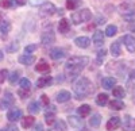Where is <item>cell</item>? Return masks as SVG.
Returning a JSON list of instances; mask_svg holds the SVG:
<instances>
[{"instance_id":"6da1fadb","label":"cell","mask_w":135,"mask_h":131,"mask_svg":"<svg viewBox=\"0 0 135 131\" xmlns=\"http://www.w3.org/2000/svg\"><path fill=\"white\" fill-rule=\"evenodd\" d=\"M89 58L85 56H73L65 64V73L69 79H74L76 76H78L88 65Z\"/></svg>"},{"instance_id":"7a4b0ae2","label":"cell","mask_w":135,"mask_h":131,"mask_svg":"<svg viewBox=\"0 0 135 131\" xmlns=\"http://www.w3.org/2000/svg\"><path fill=\"white\" fill-rule=\"evenodd\" d=\"M93 92H95V86L86 77H80L74 83V93H76L77 99H80V100L86 99Z\"/></svg>"},{"instance_id":"3957f363","label":"cell","mask_w":135,"mask_h":131,"mask_svg":"<svg viewBox=\"0 0 135 131\" xmlns=\"http://www.w3.org/2000/svg\"><path fill=\"white\" fill-rule=\"evenodd\" d=\"M92 19V12L88 8H83L80 11H76L72 14V22L74 25H80V23H85Z\"/></svg>"},{"instance_id":"277c9868","label":"cell","mask_w":135,"mask_h":131,"mask_svg":"<svg viewBox=\"0 0 135 131\" xmlns=\"http://www.w3.org/2000/svg\"><path fill=\"white\" fill-rule=\"evenodd\" d=\"M55 12H57V8H55V6L50 2H43L41 4V9H39V14L41 16H51L54 15Z\"/></svg>"},{"instance_id":"5b68a950","label":"cell","mask_w":135,"mask_h":131,"mask_svg":"<svg viewBox=\"0 0 135 131\" xmlns=\"http://www.w3.org/2000/svg\"><path fill=\"white\" fill-rule=\"evenodd\" d=\"M41 41L45 46H49V45H53V43L55 42V35H54V32L51 30L49 31H45L42 37H41Z\"/></svg>"},{"instance_id":"8992f818","label":"cell","mask_w":135,"mask_h":131,"mask_svg":"<svg viewBox=\"0 0 135 131\" xmlns=\"http://www.w3.org/2000/svg\"><path fill=\"white\" fill-rule=\"evenodd\" d=\"M122 41L124 42V45H126V47L130 53H135V37L134 35L127 34L122 38Z\"/></svg>"},{"instance_id":"52a82bcc","label":"cell","mask_w":135,"mask_h":131,"mask_svg":"<svg viewBox=\"0 0 135 131\" xmlns=\"http://www.w3.org/2000/svg\"><path fill=\"white\" fill-rule=\"evenodd\" d=\"M68 122H69V124L73 128L84 130V120H83V119H80L78 116H69V118H68Z\"/></svg>"},{"instance_id":"ba28073f","label":"cell","mask_w":135,"mask_h":131,"mask_svg":"<svg viewBox=\"0 0 135 131\" xmlns=\"http://www.w3.org/2000/svg\"><path fill=\"white\" fill-rule=\"evenodd\" d=\"M22 118V110L20 108H12V110H9L8 114H7V119L9 122H16Z\"/></svg>"},{"instance_id":"9c48e42d","label":"cell","mask_w":135,"mask_h":131,"mask_svg":"<svg viewBox=\"0 0 135 131\" xmlns=\"http://www.w3.org/2000/svg\"><path fill=\"white\" fill-rule=\"evenodd\" d=\"M11 31V23L8 20H3L0 23V38L6 39L8 37V32Z\"/></svg>"},{"instance_id":"30bf717a","label":"cell","mask_w":135,"mask_h":131,"mask_svg":"<svg viewBox=\"0 0 135 131\" xmlns=\"http://www.w3.org/2000/svg\"><path fill=\"white\" fill-rule=\"evenodd\" d=\"M92 41H93V43H95V46H97V47L103 46V45H104V32L100 31V30L95 31V34H93V37H92Z\"/></svg>"},{"instance_id":"8fae6325","label":"cell","mask_w":135,"mask_h":131,"mask_svg":"<svg viewBox=\"0 0 135 131\" xmlns=\"http://www.w3.org/2000/svg\"><path fill=\"white\" fill-rule=\"evenodd\" d=\"M74 43H76L77 47L86 49V47H89V45H91V39H89L88 37H77L74 39Z\"/></svg>"},{"instance_id":"7c38bea8","label":"cell","mask_w":135,"mask_h":131,"mask_svg":"<svg viewBox=\"0 0 135 131\" xmlns=\"http://www.w3.org/2000/svg\"><path fill=\"white\" fill-rule=\"evenodd\" d=\"M51 83H53L51 76H42V77H39L37 80V86L38 88H46V86H49Z\"/></svg>"},{"instance_id":"4fadbf2b","label":"cell","mask_w":135,"mask_h":131,"mask_svg":"<svg viewBox=\"0 0 135 131\" xmlns=\"http://www.w3.org/2000/svg\"><path fill=\"white\" fill-rule=\"evenodd\" d=\"M70 30V23H69V20L62 18L60 22H58V31L61 32V34H66V32H69Z\"/></svg>"},{"instance_id":"5bb4252c","label":"cell","mask_w":135,"mask_h":131,"mask_svg":"<svg viewBox=\"0 0 135 131\" xmlns=\"http://www.w3.org/2000/svg\"><path fill=\"white\" fill-rule=\"evenodd\" d=\"M123 130L124 131H135V119L131 116L124 118V123H123Z\"/></svg>"},{"instance_id":"9a60e30c","label":"cell","mask_w":135,"mask_h":131,"mask_svg":"<svg viewBox=\"0 0 135 131\" xmlns=\"http://www.w3.org/2000/svg\"><path fill=\"white\" fill-rule=\"evenodd\" d=\"M119 126H120V118H118V116L111 118L107 122V130H108V131H114V130H116Z\"/></svg>"},{"instance_id":"2e32d148","label":"cell","mask_w":135,"mask_h":131,"mask_svg":"<svg viewBox=\"0 0 135 131\" xmlns=\"http://www.w3.org/2000/svg\"><path fill=\"white\" fill-rule=\"evenodd\" d=\"M101 85H103L104 89H112L116 85V79L114 77H105L101 80Z\"/></svg>"},{"instance_id":"e0dca14e","label":"cell","mask_w":135,"mask_h":131,"mask_svg":"<svg viewBox=\"0 0 135 131\" xmlns=\"http://www.w3.org/2000/svg\"><path fill=\"white\" fill-rule=\"evenodd\" d=\"M19 62L22 65H32L34 62H35V57L31 56V54H25V56H20L19 57Z\"/></svg>"},{"instance_id":"ac0fdd59","label":"cell","mask_w":135,"mask_h":131,"mask_svg":"<svg viewBox=\"0 0 135 131\" xmlns=\"http://www.w3.org/2000/svg\"><path fill=\"white\" fill-rule=\"evenodd\" d=\"M122 15H123L126 22L132 23V22H135V8H130V9L124 11V12H122Z\"/></svg>"},{"instance_id":"d6986e66","label":"cell","mask_w":135,"mask_h":131,"mask_svg":"<svg viewBox=\"0 0 135 131\" xmlns=\"http://www.w3.org/2000/svg\"><path fill=\"white\" fill-rule=\"evenodd\" d=\"M50 57H51L53 60H61V58L65 57V51H64V49L55 47V49H53V50L50 51Z\"/></svg>"},{"instance_id":"ffe728a7","label":"cell","mask_w":135,"mask_h":131,"mask_svg":"<svg viewBox=\"0 0 135 131\" xmlns=\"http://www.w3.org/2000/svg\"><path fill=\"white\" fill-rule=\"evenodd\" d=\"M70 92H68V91H61L60 93H57V101L58 103H66L68 100H70Z\"/></svg>"},{"instance_id":"44dd1931","label":"cell","mask_w":135,"mask_h":131,"mask_svg":"<svg viewBox=\"0 0 135 131\" xmlns=\"http://www.w3.org/2000/svg\"><path fill=\"white\" fill-rule=\"evenodd\" d=\"M35 70H37V72H41V73L49 72V70H50V65L45 61V60H41V61L38 62V65L35 66Z\"/></svg>"},{"instance_id":"7402d4cb","label":"cell","mask_w":135,"mask_h":131,"mask_svg":"<svg viewBox=\"0 0 135 131\" xmlns=\"http://www.w3.org/2000/svg\"><path fill=\"white\" fill-rule=\"evenodd\" d=\"M81 4H83V0H66V8L70 11L77 9Z\"/></svg>"},{"instance_id":"603a6c76","label":"cell","mask_w":135,"mask_h":131,"mask_svg":"<svg viewBox=\"0 0 135 131\" xmlns=\"http://www.w3.org/2000/svg\"><path fill=\"white\" fill-rule=\"evenodd\" d=\"M111 54L114 57H119L122 54V47H120V42H114L111 45Z\"/></svg>"},{"instance_id":"cb8c5ba5","label":"cell","mask_w":135,"mask_h":131,"mask_svg":"<svg viewBox=\"0 0 135 131\" xmlns=\"http://www.w3.org/2000/svg\"><path fill=\"white\" fill-rule=\"evenodd\" d=\"M34 123H35V119H34V116H26L22 119V127L23 128H30L34 126Z\"/></svg>"},{"instance_id":"d4e9b609","label":"cell","mask_w":135,"mask_h":131,"mask_svg":"<svg viewBox=\"0 0 135 131\" xmlns=\"http://www.w3.org/2000/svg\"><path fill=\"white\" fill-rule=\"evenodd\" d=\"M109 108H111V110L120 111V110H123V108H124V103H123L122 100H119V99H116V100H112V101L109 103Z\"/></svg>"},{"instance_id":"484cf974","label":"cell","mask_w":135,"mask_h":131,"mask_svg":"<svg viewBox=\"0 0 135 131\" xmlns=\"http://www.w3.org/2000/svg\"><path fill=\"white\" fill-rule=\"evenodd\" d=\"M107 103H108V95H107V93H100V95H97V97H96V104H97V105L104 107Z\"/></svg>"},{"instance_id":"4316f807","label":"cell","mask_w":135,"mask_h":131,"mask_svg":"<svg viewBox=\"0 0 135 131\" xmlns=\"http://www.w3.org/2000/svg\"><path fill=\"white\" fill-rule=\"evenodd\" d=\"M89 114H91V105L84 104V105H81V107H78V115H80L81 118H85V116H88Z\"/></svg>"},{"instance_id":"83f0119b","label":"cell","mask_w":135,"mask_h":131,"mask_svg":"<svg viewBox=\"0 0 135 131\" xmlns=\"http://www.w3.org/2000/svg\"><path fill=\"white\" fill-rule=\"evenodd\" d=\"M3 103H4L6 107H8V105H14V103H15V97H14V95H12V93H9V92H7L6 96H4V99H3Z\"/></svg>"},{"instance_id":"f1b7e54d","label":"cell","mask_w":135,"mask_h":131,"mask_svg":"<svg viewBox=\"0 0 135 131\" xmlns=\"http://www.w3.org/2000/svg\"><path fill=\"white\" fill-rule=\"evenodd\" d=\"M112 95H114V97L122 99V97H124L126 92H124V89H123L122 86H115V88H112Z\"/></svg>"},{"instance_id":"f546056e","label":"cell","mask_w":135,"mask_h":131,"mask_svg":"<svg viewBox=\"0 0 135 131\" xmlns=\"http://www.w3.org/2000/svg\"><path fill=\"white\" fill-rule=\"evenodd\" d=\"M116 32H118V27H116L115 25H109V26H107V28H105V31H104V35H107V37H114V35H116Z\"/></svg>"},{"instance_id":"4dcf8cb0","label":"cell","mask_w":135,"mask_h":131,"mask_svg":"<svg viewBox=\"0 0 135 131\" xmlns=\"http://www.w3.org/2000/svg\"><path fill=\"white\" fill-rule=\"evenodd\" d=\"M54 119H55V110H51L50 112L47 111L46 115H45V120H46V123L49 126H51L54 123Z\"/></svg>"},{"instance_id":"1f68e13d","label":"cell","mask_w":135,"mask_h":131,"mask_svg":"<svg viewBox=\"0 0 135 131\" xmlns=\"http://www.w3.org/2000/svg\"><path fill=\"white\" fill-rule=\"evenodd\" d=\"M100 123H101V116H100V114H95V115H92L91 120H89V124H91L92 127H99Z\"/></svg>"},{"instance_id":"d6a6232c","label":"cell","mask_w":135,"mask_h":131,"mask_svg":"<svg viewBox=\"0 0 135 131\" xmlns=\"http://www.w3.org/2000/svg\"><path fill=\"white\" fill-rule=\"evenodd\" d=\"M39 107H41V105H39L38 101H32V103L28 104V111H30L31 114H38V112L41 111Z\"/></svg>"},{"instance_id":"836d02e7","label":"cell","mask_w":135,"mask_h":131,"mask_svg":"<svg viewBox=\"0 0 135 131\" xmlns=\"http://www.w3.org/2000/svg\"><path fill=\"white\" fill-rule=\"evenodd\" d=\"M66 130V123L64 120H58L55 122V126H54V131H65Z\"/></svg>"},{"instance_id":"e575fe53","label":"cell","mask_w":135,"mask_h":131,"mask_svg":"<svg viewBox=\"0 0 135 131\" xmlns=\"http://www.w3.org/2000/svg\"><path fill=\"white\" fill-rule=\"evenodd\" d=\"M19 49V43L18 42H11L9 45L6 47V50L8 51V53H14V51H16Z\"/></svg>"},{"instance_id":"d590c367","label":"cell","mask_w":135,"mask_h":131,"mask_svg":"<svg viewBox=\"0 0 135 131\" xmlns=\"http://www.w3.org/2000/svg\"><path fill=\"white\" fill-rule=\"evenodd\" d=\"M20 88H25V89H30L31 88V81L28 79H20Z\"/></svg>"},{"instance_id":"8d00e7d4","label":"cell","mask_w":135,"mask_h":131,"mask_svg":"<svg viewBox=\"0 0 135 131\" xmlns=\"http://www.w3.org/2000/svg\"><path fill=\"white\" fill-rule=\"evenodd\" d=\"M38 49V45L37 43H32V45H27L26 47H25V53L26 54H31L32 51H35Z\"/></svg>"},{"instance_id":"74e56055","label":"cell","mask_w":135,"mask_h":131,"mask_svg":"<svg viewBox=\"0 0 135 131\" xmlns=\"http://www.w3.org/2000/svg\"><path fill=\"white\" fill-rule=\"evenodd\" d=\"M105 56H107V50H105V49L99 50V53H97V62L100 64L101 61H103V60L105 58Z\"/></svg>"},{"instance_id":"f35d334b","label":"cell","mask_w":135,"mask_h":131,"mask_svg":"<svg viewBox=\"0 0 135 131\" xmlns=\"http://www.w3.org/2000/svg\"><path fill=\"white\" fill-rule=\"evenodd\" d=\"M18 95L22 97V99H26V97L30 96V89H25V88H20L18 91Z\"/></svg>"},{"instance_id":"ab89813d","label":"cell","mask_w":135,"mask_h":131,"mask_svg":"<svg viewBox=\"0 0 135 131\" xmlns=\"http://www.w3.org/2000/svg\"><path fill=\"white\" fill-rule=\"evenodd\" d=\"M7 77H8V70L7 69H2L0 70V84L4 83Z\"/></svg>"},{"instance_id":"60d3db41","label":"cell","mask_w":135,"mask_h":131,"mask_svg":"<svg viewBox=\"0 0 135 131\" xmlns=\"http://www.w3.org/2000/svg\"><path fill=\"white\" fill-rule=\"evenodd\" d=\"M18 79H19V70H15V72H14V73L8 77V80H9V83H11V84H14Z\"/></svg>"},{"instance_id":"b9f144b4","label":"cell","mask_w":135,"mask_h":131,"mask_svg":"<svg viewBox=\"0 0 135 131\" xmlns=\"http://www.w3.org/2000/svg\"><path fill=\"white\" fill-rule=\"evenodd\" d=\"M12 6V0H0V7L2 8H9Z\"/></svg>"},{"instance_id":"7bdbcfd3","label":"cell","mask_w":135,"mask_h":131,"mask_svg":"<svg viewBox=\"0 0 135 131\" xmlns=\"http://www.w3.org/2000/svg\"><path fill=\"white\" fill-rule=\"evenodd\" d=\"M27 2L31 4V6H34V7H37V6H41L42 3H43V0H27Z\"/></svg>"},{"instance_id":"ee69618b","label":"cell","mask_w":135,"mask_h":131,"mask_svg":"<svg viewBox=\"0 0 135 131\" xmlns=\"http://www.w3.org/2000/svg\"><path fill=\"white\" fill-rule=\"evenodd\" d=\"M41 100H42V103H43L45 105H49V103H50L47 95H42V96H41Z\"/></svg>"},{"instance_id":"f6af8a7d","label":"cell","mask_w":135,"mask_h":131,"mask_svg":"<svg viewBox=\"0 0 135 131\" xmlns=\"http://www.w3.org/2000/svg\"><path fill=\"white\" fill-rule=\"evenodd\" d=\"M15 2H16L18 6H25L27 3V0H15Z\"/></svg>"},{"instance_id":"bcb514c9","label":"cell","mask_w":135,"mask_h":131,"mask_svg":"<svg viewBox=\"0 0 135 131\" xmlns=\"http://www.w3.org/2000/svg\"><path fill=\"white\" fill-rule=\"evenodd\" d=\"M34 131H43V126L41 124V123H38L37 126H35V130Z\"/></svg>"},{"instance_id":"7dc6e473","label":"cell","mask_w":135,"mask_h":131,"mask_svg":"<svg viewBox=\"0 0 135 131\" xmlns=\"http://www.w3.org/2000/svg\"><path fill=\"white\" fill-rule=\"evenodd\" d=\"M57 14L58 15H64V9L62 8H57Z\"/></svg>"},{"instance_id":"c3c4849f","label":"cell","mask_w":135,"mask_h":131,"mask_svg":"<svg viewBox=\"0 0 135 131\" xmlns=\"http://www.w3.org/2000/svg\"><path fill=\"white\" fill-rule=\"evenodd\" d=\"M3 57H4V54H3V51H2V50H0V61L3 60Z\"/></svg>"},{"instance_id":"681fc988","label":"cell","mask_w":135,"mask_h":131,"mask_svg":"<svg viewBox=\"0 0 135 131\" xmlns=\"http://www.w3.org/2000/svg\"><path fill=\"white\" fill-rule=\"evenodd\" d=\"M131 79H135V70L131 72Z\"/></svg>"},{"instance_id":"f907efd6","label":"cell","mask_w":135,"mask_h":131,"mask_svg":"<svg viewBox=\"0 0 135 131\" xmlns=\"http://www.w3.org/2000/svg\"><path fill=\"white\" fill-rule=\"evenodd\" d=\"M0 131H8L7 128H2V130H0Z\"/></svg>"}]
</instances>
